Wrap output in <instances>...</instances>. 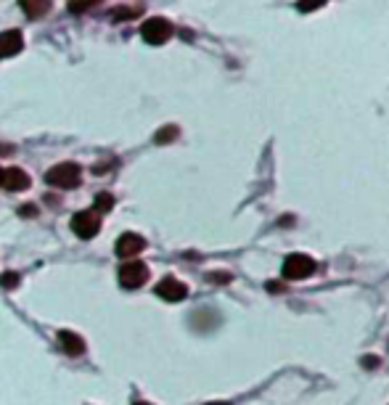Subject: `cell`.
<instances>
[{
  "instance_id": "obj_1",
  "label": "cell",
  "mask_w": 389,
  "mask_h": 405,
  "mask_svg": "<svg viewBox=\"0 0 389 405\" xmlns=\"http://www.w3.org/2000/svg\"><path fill=\"white\" fill-rule=\"evenodd\" d=\"M80 178H82V170L75 162H61L45 172V183L53 188H77Z\"/></svg>"
},
{
  "instance_id": "obj_2",
  "label": "cell",
  "mask_w": 389,
  "mask_h": 405,
  "mask_svg": "<svg viewBox=\"0 0 389 405\" xmlns=\"http://www.w3.org/2000/svg\"><path fill=\"white\" fill-rule=\"evenodd\" d=\"M315 260L307 255H289L284 260V278L289 281H305L315 273Z\"/></svg>"
},
{
  "instance_id": "obj_3",
  "label": "cell",
  "mask_w": 389,
  "mask_h": 405,
  "mask_svg": "<svg viewBox=\"0 0 389 405\" xmlns=\"http://www.w3.org/2000/svg\"><path fill=\"white\" fill-rule=\"evenodd\" d=\"M141 37L149 45H165L170 37H172V24L162 19V16H154V19H146L143 27H141Z\"/></svg>"
},
{
  "instance_id": "obj_4",
  "label": "cell",
  "mask_w": 389,
  "mask_h": 405,
  "mask_svg": "<svg viewBox=\"0 0 389 405\" xmlns=\"http://www.w3.org/2000/svg\"><path fill=\"white\" fill-rule=\"evenodd\" d=\"M117 278H120L122 289H141L149 281V268L143 262H138V260H127L117 273Z\"/></svg>"
},
{
  "instance_id": "obj_5",
  "label": "cell",
  "mask_w": 389,
  "mask_h": 405,
  "mask_svg": "<svg viewBox=\"0 0 389 405\" xmlns=\"http://www.w3.org/2000/svg\"><path fill=\"white\" fill-rule=\"evenodd\" d=\"M72 231H75L77 239H93V236H98V231H101V220H98V212H77L75 217H72Z\"/></svg>"
},
{
  "instance_id": "obj_6",
  "label": "cell",
  "mask_w": 389,
  "mask_h": 405,
  "mask_svg": "<svg viewBox=\"0 0 389 405\" xmlns=\"http://www.w3.org/2000/svg\"><path fill=\"white\" fill-rule=\"evenodd\" d=\"M146 249V239L138 236V233H122L117 244H114V252L122 257V260H133L135 255H141Z\"/></svg>"
},
{
  "instance_id": "obj_7",
  "label": "cell",
  "mask_w": 389,
  "mask_h": 405,
  "mask_svg": "<svg viewBox=\"0 0 389 405\" xmlns=\"http://www.w3.org/2000/svg\"><path fill=\"white\" fill-rule=\"evenodd\" d=\"M156 297H162L165 302H180L188 297V286L170 276V278H162L156 284Z\"/></svg>"
},
{
  "instance_id": "obj_8",
  "label": "cell",
  "mask_w": 389,
  "mask_h": 405,
  "mask_svg": "<svg viewBox=\"0 0 389 405\" xmlns=\"http://www.w3.org/2000/svg\"><path fill=\"white\" fill-rule=\"evenodd\" d=\"M59 345L69 358H80V355H85V350H88L85 339H82L77 331H66V329L59 331Z\"/></svg>"
},
{
  "instance_id": "obj_9",
  "label": "cell",
  "mask_w": 389,
  "mask_h": 405,
  "mask_svg": "<svg viewBox=\"0 0 389 405\" xmlns=\"http://www.w3.org/2000/svg\"><path fill=\"white\" fill-rule=\"evenodd\" d=\"M3 188L6 191H24V188H30V175L21 170V167H8V170H3Z\"/></svg>"
},
{
  "instance_id": "obj_10",
  "label": "cell",
  "mask_w": 389,
  "mask_h": 405,
  "mask_svg": "<svg viewBox=\"0 0 389 405\" xmlns=\"http://www.w3.org/2000/svg\"><path fill=\"white\" fill-rule=\"evenodd\" d=\"M24 48V37L19 30H8L0 35V59H11Z\"/></svg>"
},
{
  "instance_id": "obj_11",
  "label": "cell",
  "mask_w": 389,
  "mask_h": 405,
  "mask_svg": "<svg viewBox=\"0 0 389 405\" xmlns=\"http://www.w3.org/2000/svg\"><path fill=\"white\" fill-rule=\"evenodd\" d=\"M21 11L30 19H43L51 11V0H21Z\"/></svg>"
},
{
  "instance_id": "obj_12",
  "label": "cell",
  "mask_w": 389,
  "mask_h": 405,
  "mask_svg": "<svg viewBox=\"0 0 389 405\" xmlns=\"http://www.w3.org/2000/svg\"><path fill=\"white\" fill-rule=\"evenodd\" d=\"M178 133H180V130L175 127V125H165V127H162L159 133L154 135V141H156L159 146H165V143H172V141L178 138Z\"/></svg>"
},
{
  "instance_id": "obj_13",
  "label": "cell",
  "mask_w": 389,
  "mask_h": 405,
  "mask_svg": "<svg viewBox=\"0 0 389 405\" xmlns=\"http://www.w3.org/2000/svg\"><path fill=\"white\" fill-rule=\"evenodd\" d=\"M101 6V0H69V11L72 14H88L90 8Z\"/></svg>"
},
{
  "instance_id": "obj_14",
  "label": "cell",
  "mask_w": 389,
  "mask_h": 405,
  "mask_svg": "<svg viewBox=\"0 0 389 405\" xmlns=\"http://www.w3.org/2000/svg\"><path fill=\"white\" fill-rule=\"evenodd\" d=\"M329 0H297V8H300L302 14H310V11H318V8H323Z\"/></svg>"
},
{
  "instance_id": "obj_15",
  "label": "cell",
  "mask_w": 389,
  "mask_h": 405,
  "mask_svg": "<svg viewBox=\"0 0 389 405\" xmlns=\"http://www.w3.org/2000/svg\"><path fill=\"white\" fill-rule=\"evenodd\" d=\"M93 204H96V212H109L111 207H114V196L111 194H98Z\"/></svg>"
},
{
  "instance_id": "obj_16",
  "label": "cell",
  "mask_w": 389,
  "mask_h": 405,
  "mask_svg": "<svg viewBox=\"0 0 389 405\" xmlns=\"http://www.w3.org/2000/svg\"><path fill=\"white\" fill-rule=\"evenodd\" d=\"M0 286L3 289H16L19 286V273H3L0 276Z\"/></svg>"
},
{
  "instance_id": "obj_17",
  "label": "cell",
  "mask_w": 389,
  "mask_h": 405,
  "mask_svg": "<svg viewBox=\"0 0 389 405\" xmlns=\"http://www.w3.org/2000/svg\"><path fill=\"white\" fill-rule=\"evenodd\" d=\"M135 8H117V11H114V19H117V21H122V19H135Z\"/></svg>"
},
{
  "instance_id": "obj_18",
  "label": "cell",
  "mask_w": 389,
  "mask_h": 405,
  "mask_svg": "<svg viewBox=\"0 0 389 405\" xmlns=\"http://www.w3.org/2000/svg\"><path fill=\"white\" fill-rule=\"evenodd\" d=\"M19 215H37V210H35V207H21V210H19Z\"/></svg>"
},
{
  "instance_id": "obj_19",
  "label": "cell",
  "mask_w": 389,
  "mask_h": 405,
  "mask_svg": "<svg viewBox=\"0 0 389 405\" xmlns=\"http://www.w3.org/2000/svg\"><path fill=\"white\" fill-rule=\"evenodd\" d=\"M0 186H3V170H0Z\"/></svg>"
},
{
  "instance_id": "obj_20",
  "label": "cell",
  "mask_w": 389,
  "mask_h": 405,
  "mask_svg": "<svg viewBox=\"0 0 389 405\" xmlns=\"http://www.w3.org/2000/svg\"><path fill=\"white\" fill-rule=\"evenodd\" d=\"M207 405H228V403H207Z\"/></svg>"
},
{
  "instance_id": "obj_21",
  "label": "cell",
  "mask_w": 389,
  "mask_h": 405,
  "mask_svg": "<svg viewBox=\"0 0 389 405\" xmlns=\"http://www.w3.org/2000/svg\"><path fill=\"white\" fill-rule=\"evenodd\" d=\"M133 405H151V403H133Z\"/></svg>"
}]
</instances>
